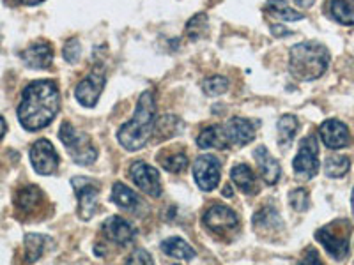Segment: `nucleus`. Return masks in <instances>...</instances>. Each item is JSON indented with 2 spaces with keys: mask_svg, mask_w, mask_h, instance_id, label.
I'll list each match as a JSON object with an SVG mask.
<instances>
[{
  "mask_svg": "<svg viewBox=\"0 0 354 265\" xmlns=\"http://www.w3.org/2000/svg\"><path fill=\"white\" fill-rule=\"evenodd\" d=\"M48 239L39 233H27L25 235V258L28 264L39 260L44 253V246H46Z\"/></svg>",
  "mask_w": 354,
  "mask_h": 265,
  "instance_id": "26",
  "label": "nucleus"
},
{
  "mask_svg": "<svg viewBox=\"0 0 354 265\" xmlns=\"http://www.w3.org/2000/svg\"><path fill=\"white\" fill-rule=\"evenodd\" d=\"M220 161L214 156L205 154V156L197 157V161L194 163V177L198 188L202 191H213V189H216L218 182H220Z\"/></svg>",
  "mask_w": 354,
  "mask_h": 265,
  "instance_id": "9",
  "label": "nucleus"
},
{
  "mask_svg": "<svg viewBox=\"0 0 354 265\" xmlns=\"http://www.w3.org/2000/svg\"><path fill=\"white\" fill-rule=\"evenodd\" d=\"M271 32L274 34V36L277 37H283V36H290V30H287V28H283V27H277V25H273V27H271Z\"/></svg>",
  "mask_w": 354,
  "mask_h": 265,
  "instance_id": "36",
  "label": "nucleus"
},
{
  "mask_svg": "<svg viewBox=\"0 0 354 265\" xmlns=\"http://www.w3.org/2000/svg\"><path fill=\"white\" fill-rule=\"evenodd\" d=\"M59 138L64 144V147L68 149V153L71 154L73 161L78 163L82 166L93 165L97 157V150L93 145L91 138L84 132H78L77 129L73 128L69 122H64L59 129Z\"/></svg>",
  "mask_w": 354,
  "mask_h": 265,
  "instance_id": "4",
  "label": "nucleus"
},
{
  "mask_svg": "<svg viewBox=\"0 0 354 265\" xmlns=\"http://www.w3.org/2000/svg\"><path fill=\"white\" fill-rule=\"evenodd\" d=\"M61 110V94L52 80H36L25 87L18 106V119L27 131H37L52 124Z\"/></svg>",
  "mask_w": 354,
  "mask_h": 265,
  "instance_id": "1",
  "label": "nucleus"
},
{
  "mask_svg": "<svg viewBox=\"0 0 354 265\" xmlns=\"http://www.w3.org/2000/svg\"><path fill=\"white\" fill-rule=\"evenodd\" d=\"M21 59L28 68L48 69L53 61L52 44L46 41H37V43L30 44L25 52H21Z\"/></svg>",
  "mask_w": 354,
  "mask_h": 265,
  "instance_id": "15",
  "label": "nucleus"
},
{
  "mask_svg": "<svg viewBox=\"0 0 354 265\" xmlns=\"http://www.w3.org/2000/svg\"><path fill=\"white\" fill-rule=\"evenodd\" d=\"M161 165L167 172H172V173H181L183 170H186L188 166V157L185 154H172V156L165 157V159L161 161Z\"/></svg>",
  "mask_w": 354,
  "mask_h": 265,
  "instance_id": "32",
  "label": "nucleus"
},
{
  "mask_svg": "<svg viewBox=\"0 0 354 265\" xmlns=\"http://www.w3.org/2000/svg\"><path fill=\"white\" fill-rule=\"evenodd\" d=\"M197 145L201 149H227L229 140H227L225 131L221 126H209L198 135Z\"/></svg>",
  "mask_w": 354,
  "mask_h": 265,
  "instance_id": "19",
  "label": "nucleus"
},
{
  "mask_svg": "<svg viewBox=\"0 0 354 265\" xmlns=\"http://www.w3.org/2000/svg\"><path fill=\"white\" fill-rule=\"evenodd\" d=\"M317 138L314 135L306 137L305 140L301 141V147H299L298 156L294 157L292 166L294 172L298 173V177L305 179V181H310L312 177L317 175L319 170V159H317Z\"/></svg>",
  "mask_w": 354,
  "mask_h": 265,
  "instance_id": "6",
  "label": "nucleus"
},
{
  "mask_svg": "<svg viewBox=\"0 0 354 265\" xmlns=\"http://www.w3.org/2000/svg\"><path fill=\"white\" fill-rule=\"evenodd\" d=\"M338 226L340 223H333V225L317 230L315 239L324 246V249L335 260H344L349 255V226L346 230H340Z\"/></svg>",
  "mask_w": 354,
  "mask_h": 265,
  "instance_id": "5",
  "label": "nucleus"
},
{
  "mask_svg": "<svg viewBox=\"0 0 354 265\" xmlns=\"http://www.w3.org/2000/svg\"><path fill=\"white\" fill-rule=\"evenodd\" d=\"M64 59L68 62H71V64H75V62L80 61L82 57V46H80V41L78 39H69L68 43H66L64 46Z\"/></svg>",
  "mask_w": 354,
  "mask_h": 265,
  "instance_id": "33",
  "label": "nucleus"
},
{
  "mask_svg": "<svg viewBox=\"0 0 354 265\" xmlns=\"http://www.w3.org/2000/svg\"><path fill=\"white\" fill-rule=\"evenodd\" d=\"M129 173H131L133 182H135L144 193H147L153 198L160 197L161 181L160 173H158L156 168H153V166L144 163V161H135L131 165V168H129Z\"/></svg>",
  "mask_w": 354,
  "mask_h": 265,
  "instance_id": "11",
  "label": "nucleus"
},
{
  "mask_svg": "<svg viewBox=\"0 0 354 265\" xmlns=\"http://www.w3.org/2000/svg\"><path fill=\"white\" fill-rule=\"evenodd\" d=\"M126 265H154L153 257H151L145 249H135L131 255H129Z\"/></svg>",
  "mask_w": 354,
  "mask_h": 265,
  "instance_id": "34",
  "label": "nucleus"
},
{
  "mask_svg": "<svg viewBox=\"0 0 354 265\" xmlns=\"http://www.w3.org/2000/svg\"><path fill=\"white\" fill-rule=\"evenodd\" d=\"M161 249L169 257L179 258V260H192V258H195V249L188 242L183 241L181 237L165 239V241L161 242Z\"/></svg>",
  "mask_w": 354,
  "mask_h": 265,
  "instance_id": "21",
  "label": "nucleus"
},
{
  "mask_svg": "<svg viewBox=\"0 0 354 265\" xmlns=\"http://www.w3.org/2000/svg\"><path fill=\"white\" fill-rule=\"evenodd\" d=\"M322 141L328 149H344L349 145V128L344 122L337 121V119H330V121L322 122L321 129H319Z\"/></svg>",
  "mask_w": 354,
  "mask_h": 265,
  "instance_id": "13",
  "label": "nucleus"
},
{
  "mask_svg": "<svg viewBox=\"0 0 354 265\" xmlns=\"http://www.w3.org/2000/svg\"><path fill=\"white\" fill-rule=\"evenodd\" d=\"M6 131H8V122H6L4 117H0V140L4 138Z\"/></svg>",
  "mask_w": 354,
  "mask_h": 265,
  "instance_id": "39",
  "label": "nucleus"
},
{
  "mask_svg": "<svg viewBox=\"0 0 354 265\" xmlns=\"http://www.w3.org/2000/svg\"><path fill=\"white\" fill-rule=\"evenodd\" d=\"M254 156L255 159H257L259 173H261V177L264 179L266 184H270V186L277 184L278 179H280V172H282V170H280V165H278V161L268 153L266 147H259V149H255Z\"/></svg>",
  "mask_w": 354,
  "mask_h": 265,
  "instance_id": "17",
  "label": "nucleus"
},
{
  "mask_svg": "<svg viewBox=\"0 0 354 265\" xmlns=\"http://www.w3.org/2000/svg\"><path fill=\"white\" fill-rule=\"evenodd\" d=\"M298 265H322L321 258H319V253L315 251L314 248L306 249V253L303 255L301 262H299Z\"/></svg>",
  "mask_w": 354,
  "mask_h": 265,
  "instance_id": "35",
  "label": "nucleus"
},
{
  "mask_svg": "<svg viewBox=\"0 0 354 265\" xmlns=\"http://www.w3.org/2000/svg\"><path fill=\"white\" fill-rule=\"evenodd\" d=\"M289 202L294 210L305 213L310 209V195L305 188H296L289 193Z\"/></svg>",
  "mask_w": 354,
  "mask_h": 265,
  "instance_id": "31",
  "label": "nucleus"
},
{
  "mask_svg": "<svg viewBox=\"0 0 354 265\" xmlns=\"http://www.w3.org/2000/svg\"><path fill=\"white\" fill-rule=\"evenodd\" d=\"M103 235L115 244L126 246L135 239V230L121 216H112L103 223Z\"/></svg>",
  "mask_w": 354,
  "mask_h": 265,
  "instance_id": "16",
  "label": "nucleus"
},
{
  "mask_svg": "<svg viewBox=\"0 0 354 265\" xmlns=\"http://www.w3.org/2000/svg\"><path fill=\"white\" fill-rule=\"evenodd\" d=\"M314 2L315 0H294V4L299 6V8H303V9H310L312 6H314Z\"/></svg>",
  "mask_w": 354,
  "mask_h": 265,
  "instance_id": "37",
  "label": "nucleus"
},
{
  "mask_svg": "<svg viewBox=\"0 0 354 265\" xmlns=\"http://www.w3.org/2000/svg\"><path fill=\"white\" fill-rule=\"evenodd\" d=\"M30 163L39 175H52L59 168V154L48 140H37L30 147Z\"/></svg>",
  "mask_w": 354,
  "mask_h": 265,
  "instance_id": "10",
  "label": "nucleus"
},
{
  "mask_svg": "<svg viewBox=\"0 0 354 265\" xmlns=\"http://www.w3.org/2000/svg\"><path fill=\"white\" fill-rule=\"evenodd\" d=\"M105 87V72L103 69L96 68L91 75L84 78L75 88V97L82 106L93 108L101 96V90Z\"/></svg>",
  "mask_w": 354,
  "mask_h": 265,
  "instance_id": "8",
  "label": "nucleus"
},
{
  "mask_svg": "<svg viewBox=\"0 0 354 265\" xmlns=\"http://www.w3.org/2000/svg\"><path fill=\"white\" fill-rule=\"evenodd\" d=\"M255 122L243 119V117H234L223 126L225 137L229 144L232 145H246L255 138Z\"/></svg>",
  "mask_w": 354,
  "mask_h": 265,
  "instance_id": "14",
  "label": "nucleus"
},
{
  "mask_svg": "<svg viewBox=\"0 0 354 265\" xmlns=\"http://www.w3.org/2000/svg\"><path fill=\"white\" fill-rule=\"evenodd\" d=\"M204 225L213 232H232L238 228L239 219L238 214L225 205H213L207 213L204 214Z\"/></svg>",
  "mask_w": 354,
  "mask_h": 265,
  "instance_id": "12",
  "label": "nucleus"
},
{
  "mask_svg": "<svg viewBox=\"0 0 354 265\" xmlns=\"http://www.w3.org/2000/svg\"><path fill=\"white\" fill-rule=\"evenodd\" d=\"M156 128V99L151 90L140 94L137 110L133 113L131 121L121 126L117 131V140L126 150H140L149 141L151 135Z\"/></svg>",
  "mask_w": 354,
  "mask_h": 265,
  "instance_id": "2",
  "label": "nucleus"
},
{
  "mask_svg": "<svg viewBox=\"0 0 354 265\" xmlns=\"http://www.w3.org/2000/svg\"><path fill=\"white\" fill-rule=\"evenodd\" d=\"M255 230H262V232H274V230L282 228V219L278 216V213L271 207H264L259 210L254 217Z\"/></svg>",
  "mask_w": 354,
  "mask_h": 265,
  "instance_id": "24",
  "label": "nucleus"
},
{
  "mask_svg": "<svg viewBox=\"0 0 354 265\" xmlns=\"http://www.w3.org/2000/svg\"><path fill=\"white\" fill-rule=\"evenodd\" d=\"M186 32L192 39H198V37L204 36L207 32V17L205 14H195L192 20L186 23Z\"/></svg>",
  "mask_w": 354,
  "mask_h": 265,
  "instance_id": "30",
  "label": "nucleus"
},
{
  "mask_svg": "<svg viewBox=\"0 0 354 265\" xmlns=\"http://www.w3.org/2000/svg\"><path fill=\"white\" fill-rule=\"evenodd\" d=\"M15 2L20 6H37L41 2H44V0H15Z\"/></svg>",
  "mask_w": 354,
  "mask_h": 265,
  "instance_id": "38",
  "label": "nucleus"
},
{
  "mask_svg": "<svg viewBox=\"0 0 354 265\" xmlns=\"http://www.w3.org/2000/svg\"><path fill=\"white\" fill-rule=\"evenodd\" d=\"M78 198V216L84 221L91 219L97 209V186L84 177H75L71 181Z\"/></svg>",
  "mask_w": 354,
  "mask_h": 265,
  "instance_id": "7",
  "label": "nucleus"
},
{
  "mask_svg": "<svg viewBox=\"0 0 354 265\" xmlns=\"http://www.w3.org/2000/svg\"><path fill=\"white\" fill-rule=\"evenodd\" d=\"M299 128L298 119L294 115H283L280 121H278V144L282 147H287L290 141L296 137V131Z\"/></svg>",
  "mask_w": 354,
  "mask_h": 265,
  "instance_id": "27",
  "label": "nucleus"
},
{
  "mask_svg": "<svg viewBox=\"0 0 354 265\" xmlns=\"http://www.w3.org/2000/svg\"><path fill=\"white\" fill-rule=\"evenodd\" d=\"M351 202H353V213H354V191H353V200Z\"/></svg>",
  "mask_w": 354,
  "mask_h": 265,
  "instance_id": "41",
  "label": "nucleus"
},
{
  "mask_svg": "<svg viewBox=\"0 0 354 265\" xmlns=\"http://www.w3.org/2000/svg\"><path fill=\"white\" fill-rule=\"evenodd\" d=\"M202 88L207 96H221L229 88V80L225 77H209L202 81Z\"/></svg>",
  "mask_w": 354,
  "mask_h": 265,
  "instance_id": "29",
  "label": "nucleus"
},
{
  "mask_svg": "<svg viewBox=\"0 0 354 265\" xmlns=\"http://www.w3.org/2000/svg\"><path fill=\"white\" fill-rule=\"evenodd\" d=\"M351 168V161L346 156H330L324 163V172L331 179H338V177H344Z\"/></svg>",
  "mask_w": 354,
  "mask_h": 265,
  "instance_id": "28",
  "label": "nucleus"
},
{
  "mask_svg": "<svg viewBox=\"0 0 354 265\" xmlns=\"http://www.w3.org/2000/svg\"><path fill=\"white\" fill-rule=\"evenodd\" d=\"M41 202H43V193L37 186H27L17 195V207L24 213H32L39 207Z\"/></svg>",
  "mask_w": 354,
  "mask_h": 265,
  "instance_id": "22",
  "label": "nucleus"
},
{
  "mask_svg": "<svg viewBox=\"0 0 354 265\" xmlns=\"http://www.w3.org/2000/svg\"><path fill=\"white\" fill-rule=\"evenodd\" d=\"M330 14L342 25H354V0H328Z\"/></svg>",
  "mask_w": 354,
  "mask_h": 265,
  "instance_id": "23",
  "label": "nucleus"
},
{
  "mask_svg": "<svg viewBox=\"0 0 354 265\" xmlns=\"http://www.w3.org/2000/svg\"><path fill=\"white\" fill-rule=\"evenodd\" d=\"M230 179L236 184V188L245 195L257 193V177L252 172V168L246 165H236L230 172Z\"/></svg>",
  "mask_w": 354,
  "mask_h": 265,
  "instance_id": "18",
  "label": "nucleus"
},
{
  "mask_svg": "<svg viewBox=\"0 0 354 265\" xmlns=\"http://www.w3.org/2000/svg\"><path fill=\"white\" fill-rule=\"evenodd\" d=\"M330 66V52L324 44L315 41L294 44L289 52V71L296 80H317Z\"/></svg>",
  "mask_w": 354,
  "mask_h": 265,
  "instance_id": "3",
  "label": "nucleus"
},
{
  "mask_svg": "<svg viewBox=\"0 0 354 265\" xmlns=\"http://www.w3.org/2000/svg\"><path fill=\"white\" fill-rule=\"evenodd\" d=\"M223 195H225V197H232V188H230V186H225V191H223Z\"/></svg>",
  "mask_w": 354,
  "mask_h": 265,
  "instance_id": "40",
  "label": "nucleus"
},
{
  "mask_svg": "<svg viewBox=\"0 0 354 265\" xmlns=\"http://www.w3.org/2000/svg\"><path fill=\"white\" fill-rule=\"evenodd\" d=\"M112 200L115 205H119V207H122V209H128V210L135 209V207L140 204L137 193H135L133 189H129L128 186L122 184V182H115V184H113Z\"/></svg>",
  "mask_w": 354,
  "mask_h": 265,
  "instance_id": "25",
  "label": "nucleus"
},
{
  "mask_svg": "<svg viewBox=\"0 0 354 265\" xmlns=\"http://www.w3.org/2000/svg\"><path fill=\"white\" fill-rule=\"evenodd\" d=\"M264 11L280 21H299L303 20V12L290 8L286 0H268L264 6Z\"/></svg>",
  "mask_w": 354,
  "mask_h": 265,
  "instance_id": "20",
  "label": "nucleus"
}]
</instances>
